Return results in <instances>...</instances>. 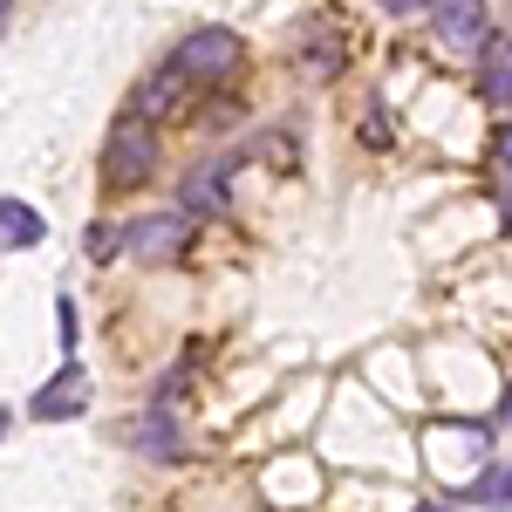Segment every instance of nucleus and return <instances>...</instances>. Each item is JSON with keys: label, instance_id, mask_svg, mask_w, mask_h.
<instances>
[{"label": "nucleus", "instance_id": "4468645a", "mask_svg": "<svg viewBox=\"0 0 512 512\" xmlns=\"http://www.w3.org/2000/svg\"><path fill=\"white\" fill-rule=\"evenodd\" d=\"M55 321H62V349L76 355V335H82V321H76V301H69V294L55 301Z\"/></svg>", "mask_w": 512, "mask_h": 512}, {"label": "nucleus", "instance_id": "6ab92c4d", "mask_svg": "<svg viewBox=\"0 0 512 512\" xmlns=\"http://www.w3.org/2000/svg\"><path fill=\"white\" fill-rule=\"evenodd\" d=\"M499 212H506V226H512V192H506V198H499Z\"/></svg>", "mask_w": 512, "mask_h": 512}, {"label": "nucleus", "instance_id": "20e7f679", "mask_svg": "<svg viewBox=\"0 0 512 512\" xmlns=\"http://www.w3.org/2000/svg\"><path fill=\"white\" fill-rule=\"evenodd\" d=\"M424 14L437 21V41L458 48V55H478V48L492 41V14H485L478 0H431Z\"/></svg>", "mask_w": 512, "mask_h": 512}, {"label": "nucleus", "instance_id": "412c9836", "mask_svg": "<svg viewBox=\"0 0 512 512\" xmlns=\"http://www.w3.org/2000/svg\"><path fill=\"white\" fill-rule=\"evenodd\" d=\"M7 7H14V0H0V14H7Z\"/></svg>", "mask_w": 512, "mask_h": 512}, {"label": "nucleus", "instance_id": "dca6fc26", "mask_svg": "<svg viewBox=\"0 0 512 512\" xmlns=\"http://www.w3.org/2000/svg\"><path fill=\"white\" fill-rule=\"evenodd\" d=\"M492 151H499V164H512V123H499V137H492Z\"/></svg>", "mask_w": 512, "mask_h": 512}, {"label": "nucleus", "instance_id": "f8f14e48", "mask_svg": "<svg viewBox=\"0 0 512 512\" xmlns=\"http://www.w3.org/2000/svg\"><path fill=\"white\" fill-rule=\"evenodd\" d=\"M506 499H512V465H499V472H485L478 485L458 492V506H506Z\"/></svg>", "mask_w": 512, "mask_h": 512}, {"label": "nucleus", "instance_id": "39448f33", "mask_svg": "<svg viewBox=\"0 0 512 512\" xmlns=\"http://www.w3.org/2000/svg\"><path fill=\"white\" fill-rule=\"evenodd\" d=\"M130 451H144V458H158V465L185 458V424L164 410V396L151 403V410H137V417H130Z\"/></svg>", "mask_w": 512, "mask_h": 512}, {"label": "nucleus", "instance_id": "9b49d317", "mask_svg": "<svg viewBox=\"0 0 512 512\" xmlns=\"http://www.w3.org/2000/svg\"><path fill=\"white\" fill-rule=\"evenodd\" d=\"M342 62H349V48H342V41H328V35H315L308 48H301V69H308L315 82H328L335 69H342Z\"/></svg>", "mask_w": 512, "mask_h": 512}, {"label": "nucleus", "instance_id": "1a4fd4ad", "mask_svg": "<svg viewBox=\"0 0 512 512\" xmlns=\"http://www.w3.org/2000/svg\"><path fill=\"white\" fill-rule=\"evenodd\" d=\"M185 69H178V62H171V69H158V76L151 82H137V96H130V117H164V110H178V103H185Z\"/></svg>", "mask_w": 512, "mask_h": 512}, {"label": "nucleus", "instance_id": "423d86ee", "mask_svg": "<svg viewBox=\"0 0 512 512\" xmlns=\"http://www.w3.org/2000/svg\"><path fill=\"white\" fill-rule=\"evenodd\" d=\"M89 410V376L76 369V355H69V369L62 376H48L35 390V403H28V417L35 424H62V417H82Z\"/></svg>", "mask_w": 512, "mask_h": 512}, {"label": "nucleus", "instance_id": "ddd939ff", "mask_svg": "<svg viewBox=\"0 0 512 512\" xmlns=\"http://www.w3.org/2000/svg\"><path fill=\"white\" fill-rule=\"evenodd\" d=\"M117 253H123V226L96 219V226H89V260H117Z\"/></svg>", "mask_w": 512, "mask_h": 512}, {"label": "nucleus", "instance_id": "2eb2a0df", "mask_svg": "<svg viewBox=\"0 0 512 512\" xmlns=\"http://www.w3.org/2000/svg\"><path fill=\"white\" fill-rule=\"evenodd\" d=\"M369 144H390V117H383V103H369V130H362Z\"/></svg>", "mask_w": 512, "mask_h": 512}, {"label": "nucleus", "instance_id": "6e6552de", "mask_svg": "<svg viewBox=\"0 0 512 512\" xmlns=\"http://www.w3.org/2000/svg\"><path fill=\"white\" fill-rule=\"evenodd\" d=\"M478 89H485L492 110H512V41L506 35H492L478 48Z\"/></svg>", "mask_w": 512, "mask_h": 512}, {"label": "nucleus", "instance_id": "f257e3e1", "mask_svg": "<svg viewBox=\"0 0 512 512\" xmlns=\"http://www.w3.org/2000/svg\"><path fill=\"white\" fill-rule=\"evenodd\" d=\"M151 171H158V137H151V123L144 117H123L110 130V144H103V185H151Z\"/></svg>", "mask_w": 512, "mask_h": 512}, {"label": "nucleus", "instance_id": "f3484780", "mask_svg": "<svg viewBox=\"0 0 512 512\" xmlns=\"http://www.w3.org/2000/svg\"><path fill=\"white\" fill-rule=\"evenodd\" d=\"M383 7H390V14H424L431 0H383Z\"/></svg>", "mask_w": 512, "mask_h": 512}, {"label": "nucleus", "instance_id": "aec40b11", "mask_svg": "<svg viewBox=\"0 0 512 512\" xmlns=\"http://www.w3.org/2000/svg\"><path fill=\"white\" fill-rule=\"evenodd\" d=\"M0 431H7V410H0Z\"/></svg>", "mask_w": 512, "mask_h": 512}, {"label": "nucleus", "instance_id": "0eeeda50", "mask_svg": "<svg viewBox=\"0 0 512 512\" xmlns=\"http://www.w3.org/2000/svg\"><path fill=\"white\" fill-rule=\"evenodd\" d=\"M233 198H226V171L219 164H198L178 178V212H192V219H219Z\"/></svg>", "mask_w": 512, "mask_h": 512}, {"label": "nucleus", "instance_id": "f03ea898", "mask_svg": "<svg viewBox=\"0 0 512 512\" xmlns=\"http://www.w3.org/2000/svg\"><path fill=\"white\" fill-rule=\"evenodd\" d=\"M123 246H130V260H144V267H171V260H185V246H192V212L130 219V226H123Z\"/></svg>", "mask_w": 512, "mask_h": 512}, {"label": "nucleus", "instance_id": "7ed1b4c3", "mask_svg": "<svg viewBox=\"0 0 512 512\" xmlns=\"http://www.w3.org/2000/svg\"><path fill=\"white\" fill-rule=\"evenodd\" d=\"M178 69L192 82H226L239 76V35L233 28H198V35L178 41Z\"/></svg>", "mask_w": 512, "mask_h": 512}, {"label": "nucleus", "instance_id": "a211bd4d", "mask_svg": "<svg viewBox=\"0 0 512 512\" xmlns=\"http://www.w3.org/2000/svg\"><path fill=\"white\" fill-rule=\"evenodd\" d=\"M499 424H512V390H506V396H499Z\"/></svg>", "mask_w": 512, "mask_h": 512}, {"label": "nucleus", "instance_id": "9d476101", "mask_svg": "<svg viewBox=\"0 0 512 512\" xmlns=\"http://www.w3.org/2000/svg\"><path fill=\"white\" fill-rule=\"evenodd\" d=\"M41 239H48V219H41L35 205L0 198V246H7V253H21V246H41Z\"/></svg>", "mask_w": 512, "mask_h": 512}]
</instances>
